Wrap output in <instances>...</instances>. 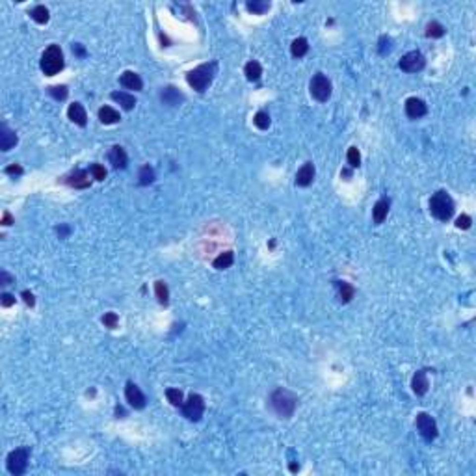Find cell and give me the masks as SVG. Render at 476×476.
<instances>
[{
  "instance_id": "obj_1",
  "label": "cell",
  "mask_w": 476,
  "mask_h": 476,
  "mask_svg": "<svg viewBox=\"0 0 476 476\" xmlns=\"http://www.w3.org/2000/svg\"><path fill=\"white\" fill-rule=\"evenodd\" d=\"M216 67H218V63L210 62V63L197 65L195 69L188 71V75H186V82H188V86L193 88L195 92H199V93L207 92V88L212 84V80H214Z\"/></svg>"
},
{
  "instance_id": "obj_2",
  "label": "cell",
  "mask_w": 476,
  "mask_h": 476,
  "mask_svg": "<svg viewBox=\"0 0 476 476\" xmlns=\"http://www.w3.org/2000/svg\"><path fill=\"white\" fill-rule=\"evenodd\" d=\"M296 404H298L296 394H292L286 389H276L270 396V406L281 419H290L296 409Z\"/></svg>"
},
{
  "instance_id": "obj_3",
  "label": "cell",
  "mask_w": 476,
  "mask_h": 476,
  "mask_svg": "<svg viewBox=\"0 0 476 476\" xmlns=\"http://www.w3.org/2000/svg\"><path fill=\"white\" fill-rule=\"evenodd\" d=\"M430 212L439 222H448L454 214V201L446 190H439L430 197Z\"/></svg>"
},
{
  "instance_id": "obj_4",
  "label": "cell",
  "mask_w": 476,
  "mask_h": 476,
  "mask_svg": "<svg viewBox=\"0 0 476 476\" xmlns=\"http://www.w3.org/2000/svg\"><path fill=\"white\" fill-rule=\"evenodd\" d=\"M63 65H65V62H63V52L58 45L48 47L45 52H43V56H41V62H39V67H41V71L45 73L47 77L58 75V73L63 69Z\"/></svg>"
},
{
  "instance_id": "obj_5",
  "label": "cell",
  "mask_w": 476,
  "mask_h": 476,
  "mask_svg": "<svg viewBox=\"0 0 476 476\" xmlns=\"http://www.w3.org/2000/svg\"><path fill=\"white\" fill-rule=\"evenodd\" d=\"M309 92L313 95V99H316L318 102H328L331 97V82L330 78L326 77L324 73H316L315 77L311 78V84H309Z\"/></svg>"
},
{
  "instance_id": "obj_6",
  "label": "cell",
  "mask_w": 476,
  "mask_h": 476,
  "mask_svg": "<svg viewBox=\"0 0 476 476\" xmlns=\"http://www.w3.org/2000/svg\"><path fill=\"white\" fill-rule=\"evenodd\" d=\"M28 448H15L8 454L6 460V467L13 476H21L28 467Z\"/></svg>"
},
{
  "instance_id": "obj_7",
  "label": "cell",
  "mask_w": 476,
  "mask_h": 476,
  "mask_svg": "<svg viewBox=\"0 0 476 476\" xmlns=\"http://www.w3.org/2000/svg\"><path fill=\"white\" fill-rule=\"evenodd\" d=\"M203 413H205V400H203L201 394H193L192 392V394L188 396V400L183 404V415H185L188 421L197 423V421H201Z\"/></svg>"
},
{
  "instance_id": "obj_8",
  "label": "cell",
  "mask_w": 476,
  "mask_h": 476,
  "mask_svg": "<svg viewBox=\"0 0 476 476\" xmlns=\"http://www.w3.org/2000/svg\"><path fill=\"white\" fill-rule=\"evenodd\" d=\"M415 424H417V430H419V433H421V437H423L426 443H431L433 439L437 437V433H439L437 424H435V421H433L428 413L417 415Z\"/></svg>"
},
{
  "instance_id": "obj_9",
  "label": "cell",
  "mask_w": 476,
  "mask_h": 476,
  "mask_svg": "<svg viewBox=\"0 0 476 476\" xmlns=\"http://www.w3.org/2000/svg\"><path fill=\"white\" fill-rule=\"evenodd\" d=\"M426 65V58L423 52L419 50H411L406 56H402V60L398 62V67L406 73H417V71H423Z\"/></svg>"
},
{
  "instance_id": "obj_10",
  "label": "cell",
  "mask_w": 476,
  "mask_h": 476,
  "mask_svg": "<svg viewBox=\"0 0 476 476\" xmlns=\"http://www.w3.org/2000/svg\"><path fill=\"white\" fill-rule=\"evenodd\" d=\"M125 398L129 402V406L134 407V409H143L145 407V394L140 391V387L136 383L129 381L127 387H125Z\"/></svg>"
},
{
  "instance_id": "obj_11",
  "label": "cell",
  "mask_w": 476,
  "mask_h": 476,
  "mask_svg": "<svg viewBox=\"0 0 476 476\" xmlns=\"http://www.w3.org/2000/svg\"><path fill=\"white\" fill-rule=\"evenodd\" d=\"M406 114L409 119H421L424 115L428 114V106L423 99L419 97H409L406 100Z\"/></svg>"
},
{
  "instance_id": "obj_12",
  "label": "cell",
  "mask_w": 476,
  "mask_h": 476,
  "mask_svg": "<svg viewBox=\"0 0 476 476\" xmlns=\"http://www.w3.org/2000/svg\"><path fill=\"white\" fill-rule=\"evenodd\" d=\"M63 183L69 185L71 188H90L92 181H90V173L86 169H77L75 173L63 177Z\"/></svg>"
},
{
  "instance_id": "obj_13",
  "label": "cell",
  "mask_w": 476,
  "mask_h": 476,
  "mask_svg": "<svg viewBox=\"0 0 476 476\" xmlns=\"http://www.w3.org/2000/svg\"><path fill=\"white\" fill-rule=\"evenodd\" d=\"M315 175H316L315 164H313V162H305V164L298 169V173H296V185L309 186L315 181Z\"/></svg>"
},
{
  "instance_id": "obj_14",
  "label": "cell",
  "mask_w": 476,
  "mask_h": 476,
  "mask_svg": "<svg viewBox=\"0 0 476 476\" xmlns=\"http://www.w3.org/2000/svg\"><path fill=\"white\" fill-rule=\"evenodd\" d=\"M160 100L164 104H168V106H179V104L185 100V95L179 92L177 88H173V86H168V88L162 90Z\"/></svg>"
},
{
  "instance_id": "obj_15",
  "label": "cell",
  "mask_w": 476,
  "mask_h": 476,
  "mask_svg": "<svg viewBox=\"0 0 476 476\" xmlns=\"http://www.w3.org/2000/svg\"><path fill=\"white\" fill-rule=\"evenodd\" d=\"M67 117L71 121L78 127H86L88 123V114H86V108L80 104V102H73L69 108H67Z\"/></svg>"
},
{
  "instance_id": "obj_16",
  "label": "cell",
  "mask_w": 476,
  "mask_h": 476,
  "mask_svg": "<svg viewBox=\"0 0 476 476\" xmlns=\"http://www.w3.org/2000/svg\"><path fill=\"white\" fill-rule=\"evenodd\" d=\"M17 142H19V138H17L15 132L11 131L6 123H2V127H0V149L2 151H9L11 147L17 145Z\"/></svg>"
},
{
  "instance_id": "obj_17",
  "label": "cell",
  "mask_w": 476,
  "mask_h": 476,
  "mask_svg": "<svg viewBox=\"0 0 476 476\" xmlns=\"http://www.w3.org/2000/svg\"><path fill=\"white\" fill-rule=\"evenodd\" d=\"M411 387H413V392L417 396H424L428 392L430 381H428V376H426V370H419L415 374L413 380H411Z\"/></svg>"
},
{
  "instance_id": "obj_18",
  "label": "cell",
  "mask_w": 476,
  "mask_h": 476,
  "mask_svg": "<svg viewBox=\"0 0 476 476\" xmlns=\"http://www.w3.org/2000/svg\"><path fill=\"white\" fill-rule=\"evenodd\" d=\"M108 158H110V164H112L115 169H125L127 168V162H129L127 153H125V149L121 145L112 147V149H110V154H108Z\"/></svg>"
},
{
  "instance_id": "obj_19",
  "label": "cell",
  "mask_w": 476,
  "mask_h": 476,
  "mask_svg": "<svg viewBox=\"0 0 476 476\" xmlns=\"http://www.w3.org/2000/svg\"><path fill=\"white\" fill-rule=\"evenodd\" d=\"M119 82H121L123 88H127V90H134V92H140V90L143 88L142 78H140V75L138 73H134V71H125L123 75H121V78H119Z\"/></svg>"
},
{
  "instance_id": "obj_20",
  "label": "cell",
  "mask_w": 476,
  "mask_h": 476,
  "mask_svg": "<svg viewBox=\"0 0 476 476\" xmlns=\"http://www.w3.org/2000/svg\"><path fill=\"white\" fill-rule=\"evenodd\" d=\"M110 97H112V100L119 102L123 110H132V108L136 106V99H134V95H131V93H127V92H114L112 95H110Z\"/></svg>"
},
{
  "instance_id": "obj_21",
  "label": "cell",
  "mask_w": 476,
  "mask_h": 476,
  "mask_svg": "<svg viewBox=\"0 0 476 476\" xmlns=\"http://www.w3.org/2000/svg\"><path fill=\"white\" fill-rule=\"evenodd\" d=\"M389 199H380L374 205V208H372V218H374V223H380L383 222L385 218H387V212H389Z\"/></svg>"
},
{
  "instance_id": "obj_22",
  "label": "cell",
  "mask_w": 476,
  "mask_h": 476,
  "mask_svg": "<svg viewBox=\"0 0 476 476\" xmlns=\"http://www.w3.org/2000/svg\"><path fill=\"white\" fill-rule=\"evenodd\" d=\"M99 119H100V123H104V125H114V123H117L121 117H119V112L114 110L112 106H102L99 110Z\"/></svg>"
},
{
  "instance_id": "obj_23",
  "label": "cell",
  "mask_w": 476,
  "mask_h": 476,
  "mask_svg": "<svg viewBox=\"0 0 476 476\" xmlns=\"http://www.w3.org/2000/svg\"><path fill=\"white\" fill-rule=\"evenodd\" d=\"M244 75H246V78L249 80V82H257L259 78H261L262 75V67L259 62H255V60H251V62L246 63V67H244Z\"/></svg>"
},
{
  "instance_id": "obj_24",
  "label": "cell",
  "mask_w": 476,
  "mask_h": 476,
  "mask_svg": "<svg viewBox=\"0 0 476 476\" xmlns=\"http://www.w3.org/2000/svg\"><path fill=\"white\" fill-rule=\"evenodd\" d=\"M290 52H292V56H294V58H303V56L309 52L307 39H305V38L294 39V41H292V45H290Z\"/></svg>"
},
{
  "instance_id": "obj_25",
  "label": "cell",
  "mask_w": 476,
  "mask_h": 476,
  "mask_svg": "<svg viewBox=\"0 0 476 476\" xmlns=\"http://www.w3.org/2000/svg\"><path fill=\"white\" fill-rule=\"evenodd\" d=\"M233 262H235V253H233V251H223V253H220L214 259L212 266H214L216 270H225L229 268Z\"/></svg>"
},
{
  "instance_id": "obj_26",
  "label": "cell",
  "mask_w": 476,
  "mask_h": 476,
  "mask_svg": "<svg viewBox=\"0 0 476 476\" xmlns=\"http://www.w3.org/2000/svg\"><path fill=\"white\" fill-rule=\"evenodd\" d=\"M337 286H338V298H340V301H342V303L352 301V298L355 296V288H353L352 285L346 283V281H337Z\"/></svg>"
},
{
  "instance_id": "obj_27",
  "label": "cell",
  "mask_w": 476,
  "mask_h": 476,
  "mask_svg": "<svg viewBox=\"0 0 476 476\" xmlns=\"http://www.w3.org/2000/svg\"><path fill=\"white\" fill-rule=\"evenodd\" d=\"M154 294H156L158 303H162V305H168L169 303V290H168V285L164 283V281H156V283H154Z\"/></svg>"
},
{
  "instance_id": "obj_28",
  "label": "cell",
  "mask_w": 476,
  "mask_h": 476,
  "mask_svg": "<svg viewBox=\"0 0 476 476\" xmlns=\"http://www.w3.org/2000/svg\"><path fill=\"white\" fill-rule=\"evenodd\" d=\"M138 179H140V185L142 186H149V185H153L154 183V169L149 166V164H145V166H142V169H140V175H138Z\"/></svg>"
},
{
  "instance_id": "obj_29",
  "label": "cell",
  "mask_w": 476,
  "mask_h": 476,
  "mask_svg": "<svg viewBox=\"0 0 476 476\" xmlns=\"http://www.w3.org/2000/svg\"><path fill=\"white\" fill-rule=\"evenodd\" d=\"M30 17L36 21L38 24H45L48 23V19H50V13H48V9L45 8V6H36V8L30 11Z\"/></svg>"
},
{
  "instance_id": "obj_30",
  "label": "cell",
  "mask_w": 476,
  "mask_h": 476,
  "mask_svg": "<svg viewBox=\"0 0 476 476\" xmlns=\"http://www.w3.org/2000/svg\"><path fill=\"white\" fill-rule=\"evenodd\" d=\"M246 8L251 11V13H257V15H262L270 9V2H264V0H249L246 4Z\"/></svg>"
},
{
  "instance_id": "obj_31",
  "label": "cell",
  "mask_w": 476,
  "mask_h": 476,
  "mask_svg": "<svg viewBox=\"0 0 476 476\" xmlns=\"http://www.w3.org/2000/svg\"><path fill=\"white\" fill-rule=\"evenodd\" d=\"M253 123H255V127H257V129H261V131H268L270 125H272V119H270L268 112H262V110H261V112H257V114H255Z\"/></svg>"
},
{
  "instance_id": "obj_32",
  "label": "cell",
  "mask_w": 476,
  "mask_h": 476,
  "mask_svg": "<svg viewBox=\"0 0 476 476\" xmlns=\"http://www.w3.org/2000/svg\"><path fill=\"white\" fill-rule=\"evenodd\" d=\"M426 36L428 38H443L445 36V26L437 21H431V23L426 24Z\"/></svg>"
},
{
  "instance_id": "obj_33",
  "label": "cell",
  "mask_w": 476,
  "mask_h": 476,
  "mask_svg": "<svg viewBox=\"0 0 476 476\" xmlns=\"http://www.w3.org/2000/svg\"><path fill=\"white\" fill-rule=\"evenodd\" d=\"M166 396H168V402L171 406L183 407V404H185L183 391H179V389H168V391H166Z\"/></svg>"
},
{
  "instance_id": "obj_34",
  "label": "cell",
  "mask_w": 476,
  "mask_h": 476,
  "mask_svg": "<svg viewBox=\"0 0 476 476\" xmlns=\"http://www.w3.org/2000/svg\"><path fill=\"white\" fill-rule=\"evenodd\" d=\"M346 160H348V166H350V168H359V164H361L359 149H357V147H350V149H348V154H346Z\"/></svg>"
},
{
  "instance_id": "obj_35",
  "label": "cell",
  "mask_w": 476,
  "mask_h": 476,
  "mask_svg": "<svg viewBox=\"0 0 476 476\" xmlns=\"http://www.w3.org/2000/svg\"><path fill=\"white\" fill-rule=\"evenodd\" d=\"M47 92H48V95H50L52 99H56V100H65V99H67V88H65V86H50Z\"/></svg>"
},
{
  "instance_id": "obj_36",
  "label": "cell",
  "mask_w": 476,
  "mask_h": 476,
  "mask_svg": "<svg viewBox=\"0 0 476 476\" xmlns=\"http://www.w3.org/2000/svg\"><path fill=\"white\" fill-rule=\"evenodd\" d=\"M90 173H92V177L95 181H104V179H106V169H104V166H100V164H92V166H90Z\"/></svg>"
},
{
  "instance_id": "obj_37",
  "label": "cell",
  "mask_w": 476,
  "mask_h": 476,
  "mask_svg": "<svg viewBox=\"0 0 476 476\" xmlns=\"http://www.w3.org/2000/svg\"><path fill=\"white\" fill-rule=\"evenodd\" d=\"M391 48H392V39L389 38V36H381V38H380V47H378L380 54L385 56V54L391 52Z\"/></svg>"
},
{
  "instance_id": "obj_38",
  "label": "cell",
  "mask_w": 476,
  "mask_h": 476,
  "mask_svg": "<svg viewBox=\"0 0 476 476\" xmlns=\"http://www.w3.org/2000/svg\"><path fill=\"white\" fill-rule=\"evenodd\" d=\"M117 322H119V316L115 315V313H106V315L102 316V324H104L106 328H110V330H114L115 326H117Z\"/></svg>"
},
{
  "instance_id": "obj_39",
  "label": "cell",
  "mask_w": 476,
  "mask_h": 476,
  "mask_svg": "<svg viewBox=\"0 0 476 476\" xmlns=\"http://www.w3.org/2000/svg\"><path fill=\"white\" fill-rule=\"evenodd\" d=\"M471 223H473V220H471V216L461 214L460 218L456 220V227H458V229H469V227H471Z\"/></svg>"
},
{
  "instance_id": "obj_40",
  "label": "cell",
  "mask_w": 476,
  "mask_h": 476,
  "mask_svg": "<svg viewBox=\"0 0 476 476\" xmlns=\"http://www.w3.org/2000/svg\"><path fill=\"white\" fill-rule=\"evenodd\" d=\"M8 175H13V177H19V175H23V168L19 166V164H11V166H8V168L4 169Z\"/></svg>"
},
{
  "instance_id": "obj_41",
  "label": "cell",
  "mask_w": 476,
  "mask_h": 476,
  "mask_svg": "<svg viewBox=\"0 0 476 476\" xmlns=\"http://www.w3.org/2000/svg\"><path fill=\"white\" fill-rule=\"evenodd\" d=\"M0 301H2V305H4V307H11V305L15 303V298H13L11 294H8V292H4V294L0 296Z\"/></svg>"
},
{
  "instance_id": "obj_42",
  "label": "cell",
  "mask_w": 476,
  "mask_h": 476,
  "mask_svg": "<svg viewBox=\"0 0 476 476\" xmlns=\"http://www.w3.org/2000/svg\"><path fill=\"white\" fill-rule=\"evenodd\" d=\"M11 283H13V277L9 276L6 270H2V272H0V285L6 286V285H11Z\"/></svg>"
},
{
  "instance_id": "obj_43",
  "label": "cell",
  "mask_w": 476,
  "mask_h": 476,
  "mask_svg": "<svg viewBox=\"0 0 476 476\" xmlns=\"http://www.w3.org/2000/svg\"><path fill=\"white\" fill-rule=\"evenodd\" d=\"M21 296H23V300H24V303H26V305H30V307H34V305H36V300H34V294H32V292L24 290Z\"/></svg>"
},
{
  "instance_id": "obj_44",
  "label": "cell",
  "mask_w": 476,
  "mask_h": 476,
  "mask_svg": "<svg viewBox=\"0 0 476 476\" xmlns=\"http://www.w3.org/2000/svg\"><path fill=\"white\" fill-rule=\"evenodd\" d=\"M56 233L60 235V238H65L71 233V229L67 227V225H60V227H56Z\"/></svg>"
},
{
  "instance_id": "obj_45",
  "label": "cell",
  "mask_w": 476,
  "mask_h": 476,
  "mask_svg": "<svg viewBox=\"0 0 476 476\" xmlns=\"http://www.w3.org/2000/svg\"><path fill=\"white\" fill-rule=\"evenodd\" d=\"M73 52L82 58V56H86V48L80 45V43H75V45H73Z\"/></svg>"
},
{
  "instance_id": "obj_46",
  "label": "cell",
  "mask_w": 476,
  "mask_h": 476,
  "mask_svg": "<svg viewBox=\"0 0 476 476\" xmlns=\"http://www.w3.org/2000/svg\"><path fill=\"white\" fill-rule=\"evenodd\" d=\"M11 223H13L11 214H9V212H4V216H2V225H11Z\"/></svg>"
}]
</instances>
